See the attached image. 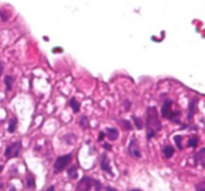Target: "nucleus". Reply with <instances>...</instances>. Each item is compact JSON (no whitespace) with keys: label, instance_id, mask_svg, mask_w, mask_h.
Listing matches in <instances>:
<instances>
[{"label":"nucleus","instance_id":"obj_1","mask_svg":"<svg viewBox=\"0 0 205 191\" xmlns=\"http://www.w3.org/2000/svg\"><path fill=\"white\" fill-rule=\"evenodd\" d=\"M148 133H146V138L152 139L155 138L156 132H159L162 129V122H160V117H159V112H157L156 107H149L148 108Z\"/></svg>","mask_w":205,"mask_h":191},{"label":"nucleus","instance_id":"obj_2","mask_svg":"<svg viewBox=\"0 0 205 191\" xmlns=\"http://www.w3.org/2000/svg\"><path fill=\"white\" fill-rule=\"evenodd\" d=\"M72 159H73V155L72 153H66V155H63V156H59V157L56 159V162H55V165H54V171L55 173H60V171H63V170L70 165Z\"/></svg>","mask_w":205,"mask_h":191},{"label":"nucleus","instance_id":"obj_3","mask_svg":"<svg viewBox=\"0 0 205 191\" xmlns=\"http://www.w3.org/2000/svg\"><path fill=\"white\" fill-rule=\"evenodd\" d=\"M20 152H21V142H13L6 148L4 156L6 159H13V157H17Z\"/></svg>","mask_w":205,"mask_h":191},{"label":"nucleus","instance_id":"obj_4","mask_svg":"<svg viewBox=\"0 0 205 191\" xmlns=\"http://www.w3.org/2000/svg\"><path fill=\"white\" fill-rule=\"evenodd\" d=\"M94 187V179L89 176H83L77 183V191H90Z\"/></svg>","mask_w":205,"mask_h":191},{"label":"nucleus","instance_id":"obj_5","mask_svg":"<svg viewBox=\"0 0 205 191\" xmlns=\"http://www.w3.org/2000/svg\"><path fill=\"white\" fill-rule=\"evenodd\" d=\"M128 153H129L132 157H135V159H140V157H142V152H140L139 143H138V141H136L135 138L131 139L129 145H128Z\"/></svg>","mask_w":205,"mask_h":191},{"label":"nucleus","instance_id":"obj_6","mask_svg":"<svg viewBox=\"0 0 205 191\" xmlns=\"http://www.w3.org/2000/svg\"><path fill=\"white\" fill-rule=\"evenodd\" d=\"M172 107H173V103L170 100H166V101H164V104H163V107H162V117L169 118V120L172 118V115H173Z\"/></svg>","mask_w":205,"mask_h":191},{"label":"nucleus","instance_id":"obj_7","mask_svg":"<svg viewBox=\"0 0 205 191\" xmlns=\"http://www.w3.org/2000/svg\"><path fill=\"white\" fill-rule=\"evenodd\" d=\"M101 169L107 174H113V170H111V166H110V159H108V156L105 153L101 156Z\"/></svg>","mask_w":205,"mask_h":191},{"label":"nucleus","instance_id":"obj_8","mask_svg":"<svg viewBox=\"0 0 205 191\" xmlns=\"http://www.w3.org/2000/svg\"><path fill=\"white\" fill-rule=\"evenodd\" d=\"M104 133H105V136H107L110 141H117V139H118V135H119L117 128H107Z\"/></svg>","mask_w":205,"mask_h":191},{"label":"nucleus","instance_id":"obj_9","mask_svg":"<svg viewBox=\"0 0 205 191\" xmlns=\"http://www.w3.org/2000/svg\"><path fill=\"white\" fill-rule=\"evenodd\" d=\"M163 155H164L166 159H170L173 155H174V148H173L172 145H166V146L163 148Z\"/></svg>","mask_w":205,"mask_h":191},{"label":"nucleus","instance_id":"obj_10","mask_svg":"<svg viewBox=\"0 0 205 191\" xmlns=\"http://www.w3.org/2000/svg\"><path fill=\"white\" fill-rule=\"evenodd\" d=\"M69 106L72 107V110H73L75 112L80 111V103L76 100V98H70V100H69Z\"/></svg>","mask_w":205,"mask_h":191},{"label":"nucleus","instance_id":"obj_11","mask_svg":"<svg viewBox=\"0 0 205 191\" xmlns=\"http://www.w3.org/2000/svg\"><path fill=\"white\" fill-rule=\"evenodd\" d=\"M13 82H14V77L13 76H6L4 77V83H6V90L7 91H10L11 90V87H13Z\"/></svg>","mask_w":205,"mask_h":191},{"label":"nucleus","instance_id":"obj_12","mask_svg":"<svg viewBox=\"0 0 205 191\" xmlns=\"http://www.w3.org/2000/svg\"><path fill=\"white\" fill-rule=\"evenodd\" d=\"M68 174H69L70 179H77V167L76 166L68 167Z\"/></svg>","mask_w":205,"mask_h":191},{"label":"nucleus","instance_id":"obj_13","mask_svg":"<svg viewBox=\"0 0 205 191\" xmlns=\"http://www.w3.org/2000/svg\"><path fill=\"white\" fill-rule=\"evenodd\" d=\"M195 104H197V100H193L190 103V112H188V120L191 121L193 117H194V111H195Z\"/></svg>","mask_w":205,"mask_h":191},{"label":"nucleus","instance_id":"obj_14","mask_svg":"<svg viewBox=\"0 0 205 191\" xmlns=\"http://www.w3.org/2000/svg\"><path fill=\"white\" fill-rule=\"evenodd\" d=\"M202 159H205V148L201 149L200 152L197 153V156H195V163H201V162H204Z\"/></svg>","mask_w":205,"mask_h":191},{"label":"nucleus","instance_id":"obj_15","mask_svg":"<svg viewBox=\"0 0 205 191\" xmlns=\"http://www.w3.org/2000/svg\"><path fill=\"white\" fill-rule=\"evenodd\" d=\"M132 120H134V124H135V127L138 128V129H142V128L145 127V124H143V121H142L140 118H138V117H132Z\"/></svg>","mask_w":205,"mask_h":191},{"label":"nucleus","instance_id":"obj_16","mask_svg":"<svg viewBox=\"0 0 205 191\" xmlns=\"http://www.w3.org/2000/svg\"><path fill=\"white\" fill-rule=\"evenodd\" d=\"M16 128H17V120L16 118H11L10 124H9V132L13 133L14 131H16Z\"/></svg>","mask_w":205,"mask_h":191},{"label":"nucleus","instance_id":"obj_17","mask_svg":"<svg viewBox=\"0 0 205 191\" xmlns=\"http://www.w3.org/2000/svg\"><path fill=\"white\" fill-rule=\"evenodd\" d=\"M119 124L124 127V129H126V131H131L132 129V124H131V121H126V120H119Z\"/></svg>","mask_w":205,"mask_h":191},{"label":"nucleus","instance_id":"obj_18","mask_svg":"<svg viewBox=\"0 0 205 191\" xmlns=\"http://www.w3.org/2000/svg\"><path fill=\"white\" fill-rule=\"evenodd\" d=\"M27 187L28 188H34L35 187V179H34V176H28L27 177Z\"/></svg>","mask_w":205,"mask_h":191},{"label":"nucleus","instance_id":"obj_19","mask_svg":"<svg viewBox=\"0 0 205 191\" xmlns=\"http://www.w3.org/2000/svg\"><path fill=\"white\" fill-rule=\"evenodd\" d=\"M198 145V138L197 136H191L188 139V148H195Z\"/></svg>","mask_w":205,"mask_h":191},{"label":"nucleus","instance_id":"obj_20","mask_svg":"<svg viewBox=\"0 0 205 191\" xmlns=\"http://www.w3.org/2000/svg\"><path fill=\"white\" fill-rule=\"evenodd\" d=\"M174 141H176V143H177V148L180 149V150H181V149H183V138H181V136H180V135H176V136H174Z\"/></svg>","mask_w":205,"mask_h":191},{"label":"nucleus","instance_id":"obj_21","mask_svg":"<svg viewBox=\"0 0 205 191\" xmlns=\"http://www.w3.org/2000/svg\"><path fill=\"white\" fill-rule=\"evenodd\" d=\"M79 124H80L81 128H89V121H87L86 115H83V117L80 118V122H79Z\"/></svg>","mask_w":205,"mask_h":191},{"label":"nucleus","instance_id":"obj_22","mask_svg":"<svg viewBox=\"0 0 205 191\" xmlns=\"http://www.w3.org/2000/svg\"><path fill=\"white\" fill-rule=\"evenodd\" d=\"M195 191H205V181H200L195 184Z\"/></svg>","mask_w":205,"mask_h":191},{"label":"nucleus","instance_id":"obj_23","mask_svg":"<svg viewBox=\"0 0 205 191\" xmlns=\"http://www.w3.org/2000/svg\"><path fill=\"white\" fill-rule=\"evenodd\" d=\"M0 18H1L3 21H7V20H9V14H6L4 10H0Z\"/></svg>","mask_w":205,"mask_h":191},{"label":"nucleus","instance_id":"obj_24","mask_svg":"<svg viewBox=\"0 0 205 191\" xmlns=\"http://www.w3.org/2000/svg\"><path fill=\"white\" fill-rule=\"evenodd\" d=\"M94 188H96V190H97V191H100V190H102V188H104V187H102L101 184H100V181L94 180Z\"/></svg>","mask_w":205,"mask_h":191},{"label":"nucleus","instance_id":"obj_25","mask_svg":"<svg viewBox=\"0 0 205 191\" xmlns=\"http://www.w3.org/2000/svg\"><path fill=\"white\" fill-rule=\"evenodd\" d=\"M104 190H105V191H118V190H115V188H113V187H110V186L104 187Z\"/></svg>","mask_w":205,"mask_h":191},{"label":"nucleus","instance_id":"obj_26","mask_svg":"<svg viewBox=\"0 0 205 191\" xmlns=\"http://www.w3.org/2000/svg\"><path fill=\"white\" fill-rule=\"evenodd\" d=\"M104 148L107 149V150H111V145H108V143H104Z\"/></svg>","mask_w":205,"mask_h":191},{"label":"nucleus","instance_id":"obj_27","mask_svg":"<svg viewBox=\"0 0 205 191\" xmlns=\"http://www.w3.org/2000/svg\"><path fill=\"white\" fill-rule=\"evenodd\" d=\"M47 191H55V187H54V186L48 187V188H47Z\"/></svg>","mask_w":205,"mask_h":191},{"label":"nucleus","instance_id":"obj_28","mask_svg":"<svg viewBox=\"0 0 205 191\" xmlns=\"http://www.w3.org/2000/svg\"><path fill=\"white\" fill-rule=\"evenodd\" d=\"M104 135H105V133L101 132V133H100V136H98V139H100V141H102V138H104Z\"/></svg>","mask_w":205,"mask_h":191},{"label":"nucleus","instance_id":"obj_29","mask_svg":"<svg viewBox=\"0 0 205 191\" xmlns=\"http://www.w3.org/2000/svg\"><path fill=\"white\" fill-rule=\"evenodd\" d=\"M1 70H3V66H1V63H0V73H1Z\"/></svg>","mask_w":205,"mask_h":191},{"label":"nucleus","instance_id":"obj_30","mask_svg":"<svg viewBox=\"0 0 205 191\" xmlns=\"http://www.w3.org/2000/svg\"><path fill=\"white\" fill-rule=\"evenodd\" d=\"M1 187H3V183H1V181H0V188H1Z\"/></svg>","mask_w":205,"mask_h":191},{"label":"nucleus","instance_id":"obj_31","mask_svg":"<svg viewBox=\"0 0 205 191\" xmlns=\"http://www.w3.org/2000/svg\"><path fill=\"white\" fill-rule=\"evenodd\" d=\"M1 170H3V166H1V165H0V171H1Z\"/></svg>","mask_w":205,"mask_h":191},{"label":"nucleus","instance_id":"obj_32","mask_svg":"<svg viewBox=\"0 0 205 191\" xmlns=\"http://www.w3.org/2000/svg\"><path fill=\"white\" fill-rule=\"evenodd\" d=\"M202 166H204V167H205V159H204V162H202Z\"/></svg>","mask_w":205,"mask_h":191}]
</instances>
